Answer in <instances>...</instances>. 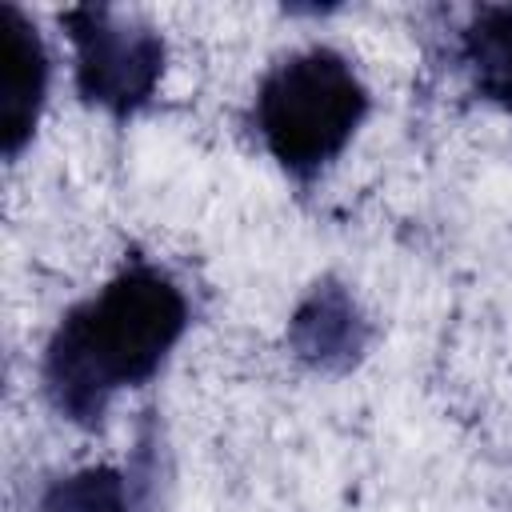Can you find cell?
Listing matches in <instances>:
<instances>
[{"instance_id": "7a4b0ae2", "label": "cell", "mask_w": 512, "mask_h": 512, "mask_svg": "<svg viewBox=\"0 0 512 512\" xmlns=\"http://www.w3.org/2000/svg\"><path fill=\"white\" fill-rule=\"evenodd\" d=\"M368 116V88L336 48H304L272 64L256 88L252 124L268 156L296 180L320 176Z\"/></svg>"}, {"instance_id": "5b68a950", "label": "cell", "mask_w": 512, "mask_h": 512, "mask_svg": "<svg viewBox=\"0 0 512 512\" xmlns=\"http://www.w3.org/2000/svg\"><path fill=\"white\" fill-rule=\"evenodd\" d=\"M288 344L304 364L340 372L368 348V320L340 280H320L292 312Z\"/></svg>"}, {"instance_id": "3957f363", "label": "cell", "mask_w": 512, "mask_h": 512, "mask_svg": "<svg viewBox=\"0 0 512 512\" xmlns=\"http://www.w3.org/2000/svg\"><path fill=\"white\" fill-rule=\"evenodd\" d=\"M60 28L76 56V92L108 116L140 112L164 76V36L108 4H76L60 12Z\"/></svg>"}, {"instance_id": "6da1fadb", "label": "cell", "mask_w": 512, "mask_h": 512, "mask_svg": "<svg viewBox=\"0 0 512 512\" xmlns=\"http://www.w3.org/2000/svg\"><path fill=\"white\" fill-rule=\"evenodd\" d=\"M184 332V288L160 264L132 256L52 328L40 360L44 396L68 424L96 428L124 388H140L164 368Z\"/></svg>"}, {"instance_id": "8992f818", "label": "cell", "mask_w": 512, "mask_h": 512, "mask_svg": "<svg viewBox=\"0 0 512 512\" xmlns=\"http://www.w3.org/2000/svg\"><path fill=\"white\" fill-rule=\"evenodd\" d=\"M460 60L476 96L512 116V4H480L460 32Z\"/></svg>"}, {"instance_id": "277c9868", "label": "cell", "mask_w": 512, "mask_h": 512, "mask_svg": "<svg viewBox=\"0 0 512 512\" xmlns=\"http://www.w3.org/2000/svg\"><path fill=\"white\" fill-rule=\"evenodd\" d=\"M48 48L36 24L16 8L0 4V152L16 160L36 132V120L48 100Z\"/></svg>"}, {"instance_id": "52a82bcc", "label": "cell", "mask_w": 512, "mask_h": 512, "mask_svg": "<svg viewBox=\"0 0 512 512\" xmlns=\"http://www.w3.org/2000/svg\"><path fill=\"white\" fill-rule=\"evenodd\" d=\"M36 512H136L132 476L112 464H88L52 480Z\"/></svg>"}]
</instances>
